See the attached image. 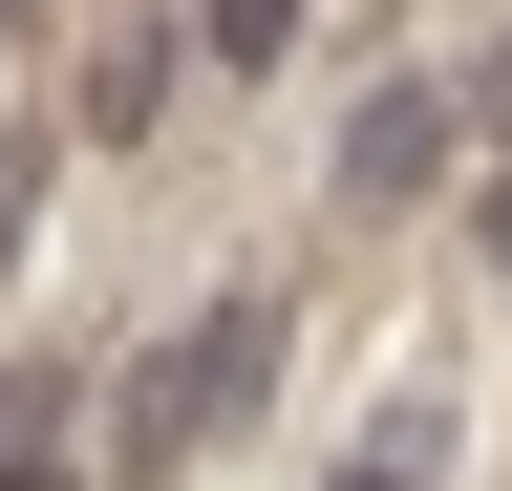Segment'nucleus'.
I'll list each match as a JSON object with an SVG mask.
<instances>
[{"mask_svg": "<svg viewBox=\"0 0 512 491\" xmlns=\"http://www.w3.org/2000/svg\"><path fill=\"white\" fill-rule=\"evenodd\" d=\"M0 22H22V0H0Z\"/></svg>", "mask_w": 512, "mask_h": 491, "instance_id": "nucleus-4", "label": "nucleus"}, {"mask_svg": "<svg viewBox=\"0 0 512 491\" xmlns=\"http://www.w3.org/2000/svg\"><path fill=\"white\" fill-rule=\"evenodd\" d=\"M256 363H278V299H256V278H235V299H214V321H192V342L150 363V385H128V470H192V449H214V427L256 406Z\"/></svg>", "mask_w": 512, "mask_h": 491, "instance_id": "nucleus-1", "label": "nucleus"}, {"mask_svg": "<svg viewBox=\"0 0 512 491\" xmlns=\"http://www.w3.org/2000/svg\"><path fill=\"white\" fill-rule=\"evenodd\" d=\"M192 43H214V65H278V43H299V0H214Z\"/></svg>", "mask_w": 512, "mask_h": 491, "instance_id": "nucleus-3", "label": "nucleus"}, {"mask_svg": "<svg viewBox=\"0 0 512 491\" xmlns=\"http://www.w3.org/2000/svg\"><path fill=\"white\" fill-rule=\"evenodd\" d=\"M427 150H448V86H384L363 129H342V193L384 214V193H427Z\"/></svg>", "mask_w": 512, "mask_h": 491, "instance_id": "nucleus-2", "label": "nucleus"}]
</instances>
